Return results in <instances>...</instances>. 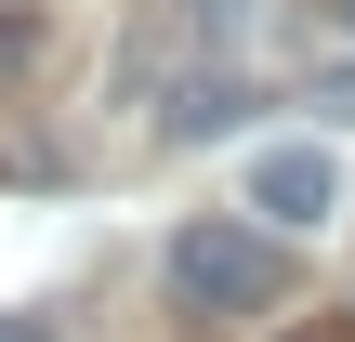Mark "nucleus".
I'll return each mask as SVG.
<instances>
[{"mask_svg": "<svg viewBox=\"0 0 355 342\" xmlns=\"http://www.w3.org/2000/svg\"><path fill=\"white\" fill-rule=\"evenodd\" d=\"M171 290H184L198 316H277V303H290L277 224H237V211H198V224H171Z\"/></svg>", "mask_w": 355, "mask_h": 342, "instance_id": "obj_1", "label": "nucleus"}, {"mask_svg": "<svg viewBox=\"0 0 355 342\" xmlns=\"http://www.w3.org/2000/svg\"><path fill=\"white\" fill-rule=\"evenodd\" d=\"M250 224H277V237H316V224H343V158H329L316 132H277V145H250Z\"/></svg>", "mask_w": 355, "mask_h": 342, "instance_id": "obj_2", "label": "nucleus"}, {"mask_svg": "<svg viewBox=\"0 0 355 342\" xmlns=\"http://www.w3.org/2000/svg\"><path fill=\"white\" fill-rule=\"evenodd\" d=\"M237 105H250V92L211 66V79H171V92H158V132H171V145H198V132H237Z\"/></svg>", "mask_w": 355, "mask_h": 342, "instance_id": "obj_3", "label": "nucleus"}, {"mask_svg": "<svg viewBox=\"0 0 355 342\" xmlns=\"http://www.w3.org/2000/svg\"><path fill=\"white\" fill-rule=\"evenodd\" d=\"M316 105H329V119H355V66H343V79H316Z\"/></svg>", "mask_w": 355, "mask_h": 342, "instance_id": "obj_4", "label": "nucleus"}, {"mask_svg": "<svg viewBox=\"0 0 355 342\" xmlns=\"http://www.w3.org/2000/svg\"><path fill=\"white\" fill-rule=\"evenodd\" d=\"M198 13H211V26H250V0H198Z\"/></svg>", "mask_w": 355, "mask_h": 342, "instance_id": "obj_5", "label": "nucleus"}, {"mask_svg": "<svg viewBox=\"0 0 355 342\" xmlns=\"http://www.w3.org/2000/svg\"><path fill=\"white\" fill-rule=\"evenodd\" d=\"M0 342H53V330H40V316H0Z\"/></svg>", "mask_w": 355, "mask_h": 342, "instance_id": "obj_6", "label": "nucleus"}, {"mask_svg": "<svg viewBox=\"0 0 355 342\" xmlns=\"http://www.w3.org/2000/svg\"><path fill=\"white\" fill-rule=\"evenodd\" d=\"M290 342H355V330H290Z\"/></svg>", "mask_w": 355, "mask_h": 342, "instance_id": "obj_7", "label": "nucleus"}, {"mask_svg": "<svg viewBox=\"0 0 355 342\" xmlns=\"http://www.w3.org/2000/svg\"><path fill=\"white\" fill-rule=\"evenodd\" d=\"M329 13H343V26H355V0H329Z\"/></svg>", "mask_w": 355, "mask_h": 342, "instance_id": "obj_8", "label": "nucleus"}]
</instances>
